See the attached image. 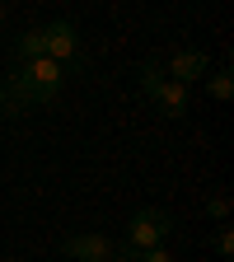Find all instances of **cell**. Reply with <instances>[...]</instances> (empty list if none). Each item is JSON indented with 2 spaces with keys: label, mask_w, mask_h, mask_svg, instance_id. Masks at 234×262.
Masks as SVG:
<instances>
[{
  "label": "cell",
  "mask_w": 234,
  "mask_h": 262,
  "mask_svg": "<svg viewBox=\"0 0 234 262\" xmlns=\"http://www.w3.org/2000/svg\"><path fill=\"white\" fill-rule=\"evenodd\" d=\"M66 84V66H56L52 56H38V61H19L14 71L5 75V94L10 103L19 108H38V103H52Z\"/></svg>",
  "instance_id": "obj_1"
},
{
  "label": "cell",
  "mask_w": 234,
  "mask_h": 262,
  "mask_svg": "<svg viewBox=\"0 0 234 262\" xmlns=\"http://www.w3.org/2000/svg\"><path fill=\"white\" fill-rule=\"evenodd\" d=\"M169 234H174V215L159 211V206H145V211L131 215L122 244H131V248L141 253V248H164V239H169Z\"/></svg>",
  "instance_id": "obj_2"
},
{
  "label": "cell",
  "mask_w": 234,
  "mask_h": 262,
  "mask_svg": "<svg viewBox=\"0 0 234 262\" xmlns=\"http://www.w3.org/2000/svg\"><path fill=\"white\" fill-rule=\"evenodd\" d=\"M42 42H47V56H52L56 66H75V61H80V33H75V24L52 19V24L42 28Z\"/></svg>",
  "instance_id": "obj_3"
},
{
  "label": "cell",
  "mask_w": 234,
  "mask_h": 262,
  "mask_svg": "<svg viewBox=\"0 0 234 262\" xmlns=\"http://www.w3.org/2000/svg\"><path fill=\"white\" fill-rule=\"evenodd\" d=\"M61 248L75 262H113V239H103V234H71Z\"/></svg>",
  "instance_id": "obj_4"
},
{
  "label": "cell",
  "mask_w": 234,
  "mask_h": 262,
  "mask_svg": "<svg viewBox=\"0 0 234 262\" xmlns=\"http://www.w3.org/2000/svg\"><path fill=\"white\" fill-rule=\"evenodd\" d=\"M206 71H211V61H206V52H197V47H183V52H174V61H169V80H178V84H192V80H206Z\"/></svg>",
  "instance_id": "obj_5"
},
{
  "label": "cell",
  "mask_w": 234,
  "mask_h": 262,
  "mask_svg": "<svg viewBox=\"0 0 234 262\" xmlns=\"http://www.w3.org/2000/svg\"><path fill=\"white\" fill-rule=\"evenodd\" d=\"M150 98H155V108H159L164 117H183V113H187V84H178V80H169V75H164V84H159Z\"/></svg>",
  "instance_id": "obj_6"
},
{
  "label": "cell",
  "mask_w": 234,
  "mask_h": 262,
  "mask_svg": "<svg viewBox=\"0 0 234 262\" xmlns=\"http://www.w3.org/2000/svg\"><path fill=\"white\" fill-rule=\"evenodd\" d=\"M38 56H47L42 28H28V33H19V42H14V66H19V61H38Z\"/></svg>",
  "instance_id": "obj_7"
},
{
  "label": "cell",
  "mask_w": 234,
  "mask_h": 262,
  "mask_svg": "<svg viewBox=\"0 0 234 262\" xmlns=\"http://www.w3.org/2000/svg\"><path fill=\"white\" fill-rule=\"evenodd\" d=\"M159 84H164V66H159V61H145V66H141V89L155 94Z\"/></svg>",
  "instance_id": "obj_8"
},
{
  "label": "cell",
  "mask_w": 234,
  "mask_h": 262,
  "mask_svg": "<svg viewBox=\"0 0 234 262\" xmlns=\"http://www.w3.org/2000/svg\"><path fill=\"white\" fill-rule=\"evenodd\" d=\"M206 89H211V98H220V103H229V94H234V80H229V71H216Z\"/></svg>",
  "instance_id": "obj_9"
},
{
  "label": "cell",
  "mask_w": 234,
  "mask_h": 262,
  "mask_svg": "<svg viewBox=\"0 0 234 262\" xmlns=\"http://www.w3.org/2000/svg\"><path fill=\"white\" fill-rule=\"evenodd\" d=\"M216 253H220V257L234 253V229H229V225H220V234H216Z\"/></svg>",
  "instance_id": "obj_10"
},
{
  "label": "cell",
  "mask_w": 234,
  "mask_h": 262,
  "mask_svg": "<svg viewBox=\"0 0 234 262\" xmlns=\"http://www.w3.org/2000/svg\"><path fill=\"white\" fill-rule=\"evenodd\" d=\"M206 211H211L216 220H225V215H229V196H225V192H216L211 202H206Z\"/></svg>",
  "instance_id": "obj_11"
},
{
  "label": "cell",
  "mask_w": 234,
  "mask_h": 262,
  "mask_svg": "<svg viewBox=\"0 0 234 262\" xmlns=\"http://www.w3.org/2000/svg\"><path fill=\"white\" fill-rule=\"evenodd\" d=\"M136 262H174V257H169V248H141Z\"/></svg>",
  "instance_id": "obj_12"
},
{
  "label": "cell",
  "mask_w": 234,
  "mask_h": 262,
  "mask_svg": "<svg viewBox=\"0 0 234 262\" xmlns=\"http://www.w3.org/2000/svg\"><path fill=\"white\" fill-rule=\"evenodd\" d=\"M5 103H10V94H5V75H0V113H5Z\"/></svg>",
  "instance_id": "obj_13"
},
{
  "label": "cell",
  "mask_w": 234,
  "mask_h": 262,
  "mask_svg": "<svg viewBox=\"0 0 234 262\" xmlns=\"http://www.w3.org/2000/svg\"><path fill=\"white\" fill-rule=\"evenodd\" d=\"M0 24H5V5H0Z\"/></svg>",
  "instance_id": "obj_14"
}]
</instances>
